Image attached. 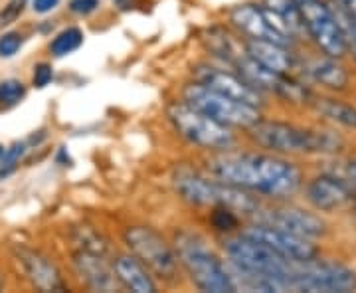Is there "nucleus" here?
I'll use <instances>...</instances> for the list:
<instances>
[{"label": "nucleus", "mask_w": 356, "mask_h": 293, "mask_svg": "<svg viewBox=\"0 0 356 293\" xmlns=\"http://www.w3.org/2000/svg\"><path fill=\"white\" fill-rule=\"evenodd\" d=\"M194 81L218 93L234 97L238 102L254 105L259 109L264 107V93L255 90L254 86H250L238 72H229V70L210 64H198L194 68Z\"/></svg>", "instance_id": "nucleus-14"}, {"label": "nucleus", "mask_w": 356, "mask_h": 293, "mask_svg": "<svg viewBox=\"0 0 356 293\" xmlns=\"http://www.w3.org/2000/svg\"><path fill=\"white\" fill-rule=\"evenodd\" d=\"M224 252L228 255V262H232L234 266L252 269L257 274H266L269 278L281 281L285 292H293L291 278L297 262H291L277 252H273L266 244L257 242L240 232L238 236H229L224 240Z\"/></svg>", "instance_id": "nucleus-6"}, {"label": "nucleus", "mask_w": 356, "mask_h": 293, "mask_svg": "<svg viewBox=\"0 0 356 293\" xmlns=\"http://www.w3.org/2000/svg\"><path fill=\"white\" fill-rule=\"evenodd\" d=\"M166 117L184 141L206 151H229L236 147V135L228 125L202 113L186 102L172 103L166 109Z\"/></svg>", "instance_id": "nucleus-5"}, {"label": "nucleus", "mask_w": 356, "mask_h": 293, "mask_svg": "<svg viewBox=\"0 0 356 293\" xmlns=\"http://www.w3.org/2000/svg\"><path fill=\"white\" fill-rule=\"evenodd\" d=\"M76 244L79 246V250H89V252H95V254H107L109 250V244L103 238L102 232H97L91 226H81L76 228Z\"/></svg>", "instance_id": "nucleus-26"}, {"label": "nucleus", "mask_w": 356, "mask_h": 293, "mask_svg": "<svg viewBox=\"0 0 356 293\" xmlns=\"http://www.w3.org/2000/svg\"><path fill=\"white\" fill-rule=\"evenodd\" d=\"M26 95V88L22 81L18 79H6V81H0V103L10 107L16 105L18 102H22Z\"/></svg>", "instance_id": "nucleus-29"}, {"label": "nucleus", "mask_w": 356, "mask_h": 293, "mask_svg": "<svg viewBox=\"0 0 356 293\" xmlns=\"http://www.w3.org/2000/svg\"><path fill=\"white\" fill-rule=\"evenodd\" d=\"M81 44H83V32L76 26H72V28L62 30L56 38L51 40L50 52L56 58H64L67 54L76 52Z\"/></svg>", "instance_id": "nucleus-25"}, {"label": "nucleus", "mask_w": 356, "mask_h": 293, "mask_svg": "<svg viewBox=\"0 0 356 293\" xmlns=\"http://www.w3.org/2000/svg\"><path fill=\"white\" fill-rule=\"evenodd\" d=\"M303 72L313 81H317L318 86L329 90L341 91L348 86V72L344 70V65L339 62V58H332L327 54H321L317 58L309 60L303 65Z\"/></svg>", "instance_id": "nucleus-20"}, {"label": "nucleus", "mask_w": 356, "mask_h": 293, "mask_svg": "<svg viewBox=\"0 0 356 293\" xmlns=\"http://www.w3.org/2000/svg\"><path fill=\"white\" fill-rule=\"evenodd\" d=\"M293 292L350 293L356 290V271L334 260L297 262L291 278Z\"/></svg>", "instance_id": "nucleus-9"}, {"label": "nucleus", "mask_w": 356, "mask_h": 293, "mask_svg": "<svg viewBox=\"0 0 356 293\" xmlns=\"http://www.w3.org/2000/svg\"><path fill=\"white\" fill-rule=\"evenodd\" d=\"M74 268L81 281H86V285L93 292H115L121 287L115 276L113 264H109L103 254L77 250L74 254Z\"/></svg>", "instance_id": "nucleus-17"}, {"label": "nucleus", "mask_w": 356, "mask_h": 293, "mask_svg": "<svg viewBox=\"0 0 356 293\" xmlns=\"http://www.w3.org/2000/svg\"><path fill=\"white\" fill-rule=\"evenodd\" d=\"M14 255L26 278L34 287H38L40 292H64V278L48 255L32 248H24V246L16 248Z\"/></svg>", "instance_id": "nucleus-15"}, {"label": "nucleus", "mask_w": 356, "mask_h": 293, "mask_svg": "<svg viewBox=\"0 0 356 293\" xmlns=\"http://www.w3.org/2000/svg\"><path fill=\"white\" fill-rule=\"evenodd\" d=\"M353 196L355 192L346 184L325 173L309 180L305 187L307 203L318 212H332L337 208H343L344 204L353 200Z\"/></svg>", "instance_id": "nucleus-18"}, {"label": "nucleus", "mask_w": 356, "mask_h": 293, "mask_svg": "<svg viewBox=\"0 0 356 293\" xmlns=\"http://www.w3.org/2000/svg\"><path fill=\"white\" fill-rule=\"evenodd\" d=\"M321 173L331 175L337 180H341L353 192H356V159L350 157H334L331 161H327Z\"/></svg>", "instance_id": "nucleus-24"}, {"label": "nucleus", "mask_w": 356, "mask_h": 293, "mask_svg": "<svg viewBox=\"0 0 356 293\" xmlns=\"http://www.w3.org/2000/svg\"><path fill=\"white\" fill-rule=\"evenodd\" d=\"M2 285H4V281L0 280V290H2Z\"/></svg>", "instance_id": "nucleus-38"}, {"label": "nucleus", "mask_w": 356, "mask_h": 293, "mask_svg": "<svg viewBox=\"0 0 356 293\" xmlns=\"http://www.w3.org/2000/svg\"><path fill=\"white\" fill-rule=\"evenodd\" d=\"M353 200H356V192H355V196H353Z\"/></svg>", "instance_id": "nucleus-39"}, {"label": "nucleus", "mask_w": 356, "mask_h": 293, "mask_svg": "<svg viewBox=\"0 0 356 293\" xmlns=\"http://www.w3.org/2000/svg\"><path fill=\"white\" fill-rule=\"evenodd\" d=\"M295 2L301 14L305 34L315 42L318 52L341 60L346 54V44L334 8H331L325 0H295Z\"/></svg>", "instance_id": "nucleus-10"}, {"label": "nucleus", "mask_w": 356, "mask_h": 293, "mask_svg": "<svg viewBox=\"0 0 356 293\" xmlns=\"http://www.w3.org/2000/svg\"><path fill=\"white\" fill-rule=\"evenodd\" d=\"M182 100L228 127L250 129L261 119L259 107L238 102L224 93H218L198 81H192L184 88Z\"/></svg>", "instance_id": "nucleus-8"}, {"label": "nucleus", "mask_w": 356, "mask_h": 293, "mask_svg": "<svg viewBox=\"0 0 356 293\" xmlns=\"http://www.w3.org/2000/svg\"><path fill=\"white\" fill-rule=\"evenodd\" d=\"M243 46L254 60H257L259 64L266 65L267 70H271L275 74L297 77V72L303 70V65L299 64L297 56L293 54L289 46L269 42V40L254 38H243Z\"/></svg>", "instance_id": "nucleus-16"}, {"label": "nucleus", "mask_w": 356, "mask_h": 293, "mask_svg": "<svg viewBox=\"0 0 356 293\" xmlns=\"http://www.w3.org/2000/svg\"><path fill=\"white\" fill-rule=\"evenodd\" d=\"M175 250L180 266L200 292L236 293L226 264L206 246L202 236L180 230L175 234Z\"/></svg>", "instance_id": "nucleus-3"}, {"label": "nucleus", "mask_w": 356, "mask_h": 293, "mask_svg": "<svg viewBox=\"0 0 356 293\" xmlns=\"http://www.w3.org/2000/svg\"><path fill=\"white\" fill-rule=\"evenodd\" d=\"M212 214H210V224L218 230V232H234V230L240 226V218H238V210L224 206V204H218L212 206Z\"/></svg>", "instance_id": "nucleus-27"}, {"label": "nucleus", "mask_w": 356, "mask_h": 293, "mask_svg": "<svg viewBox=\"0 0 356 293\" xmlns=\"http://www.w3.org/2000/svg\"><path fill=\"white\" fill-rule=\"evenodd\" d=\"M2 155H4V147L0 145V159H2Z\"/></svg>", "instance_id": "nucleus-37"}, {"label": "nucleus", "mask_w": 356, "mask_h": 293, "mask_svg": "<svg viewBox=\"0 0 356 293\" xmlns=\"http://www.w3.org/2000/svg\"><path fill=\"white\" fill-rule=\"evenodd\" d=\"M242 234L254 238L257 242L266 244L267 248H271L273 252H277L291 262H307V260H313L318 255V248L311 242V238L293 234L289 230L277 228L273 224L254 222L252 226L243 228Z\"/></svg>", "instance_id": "nucleus-13"}, {"label": "nucleus", "mask_w": 356, "mask_h": 293, "mask_svg": "<svg viewBox=\"0 0 356 293\" xmlns=\"http://www.w3.org/2000/svg\"><path fill=\"white\" fill-rule=\"evenodd\" d=\"M172 184H175V191L178 192V196L188 204H194V206L224 204V206H229L242 214H252L259 206L252 192H245L242 189L232 187V184H226L222 180L214 179L212 175L208 179L191 166H177V171L172 175Z\"/></svg>", "instance_id": "nucleus-4"}, {"label": "nucleus", "mask_w": 356, "mask_h": 293, "mask_svg": "<svg viewBox=\"0 0 356 293\" xmlns=\"http://www.w3.org/2000/svg\"><path fill=\"white\" fill-rule=\"evenodd\" d=\"M334 14H337V20H339V24H341V30H343L346 50L350 52L356 60V16L355 14L346 13V10L341 8L339 4H337V8H334Z\"/></svg>", "instance_id": "nucleus-28"}, {"label": "nucleus", "mask_w": 356, "mask_h": 293, "mask_svg": "<svg viewBox=\"0 0 356 293\" xmlns=\"http://www.w3.org/2000/svg\"><path fill=\"white\" fill-rule=\"evenodd\" d=\"M269 13H273L280 18L283 24L289 28L293 36H299L301 32H305L303 22H301V14L297 8L295 0H264L261 2Z\"/></svg>", "instance_id": "nucleus-23"}, {"label": "nucleus", "mask_w": 356, "mask_h": 293, "mask_svg": "<svg viewBox=\"0 0 356 293\" xmlns=\"http://www.w3.org/2000/svg\"><path fill=\"white\" fill-rule=\"evenodd\" d=\"M60 6V0H32V10L38 14H48Z\"/></svg>", "instance_id": "nucleus-35"}, {"label": "nucleus", "mask_w": 356, "mask_h": 293, "mask_svg": "<svg viewBox=\"0 0 356 293\" xmlns=\"http://www.w3.org/2000/svg\"><path fill=\"white\" fill-rule=\"evenodd\" d=\"M334 4H339L346 13L355 14L356 16V0H334Z\"/></svg>", "instance_id": "nucleus-36"}, {"label": "nucleus", "mask_w": 356, "mask_h": 293, "mask_svg": "<svg viewBox=\"0 0 356 293\" xmlns=\"http://www.w3.org/2000/svg\"><path fill=\"white\" fill-rule=\"evenodd\" d=\"M22 46V36L18 32H6L0 38V58H13Z\"/></svg>", "instance_id": "nucleus-32"}, {"label": "nucleus", "mask_w": 356, "mask_h": 293, "mask_svg": "<svg viewBox=\"0 0 356 293\" xmlns=\"http://www.w3.org/2000/svg\"><path fill=\"white\" fill-rule=\"evenodd\" d=\"M26 4H28V0H10V2L0 10V28L16 22V20L20 18V14L24 13Z\"/></svg>", "instance_id": "nucleus-31"}, {"label": "nucleus", "mask_w": 356, "mask_h": 293, "mask_svg": "<svg viewBox=\"0 0 356 293\" xmlns=\"http://www.w3.org/2000/svg\"><path fill=\"white\" fill-rule=\"evenodd\" d=\"M204 46L206 50L210 52L214 58H218L220 62L232 65L243 52H245V46H243V40H236V36H232L226 28L222 26H212L204 32L202 36Z\"/></svg>", "instance_id": "nucleus-21"}, {"label": "nucleus", "mask_w": 356, "mask_h": 293, "mask_svg": "<svg viewBox=\"0 0 356 293\" xmlns=\"http://www.w3.org/2000/svg\"><path fill=\"white\" fill-rule=\"evenodd\" d=\"M113 269L121 287L135 293H154L156 283H154L151 271L145 268V264L139 258L133 254H121L115 258Z\"/></svg>", "instance_id": "nucleus-19"}, {"label": "nucleus", "mask_w": 356, "mask_h": 293, "mask_svg": "<svg viewBox=\"0 0 356 293\" xmlns=\"http://www.w3.org/2000/svg\"><path fill=\"white\" fill-rule=\"evenodd\" d=\"M206 168L214 179L273 200L291 198L303 189L301 168L275 153L218 151L206 161Z\"/></svg>", "instance_id": "nucleus-1"}, {"label": "nucleus", "mask_w": 356, "mask_h": 293, "mask_svg": "<svg viewBox=\"0 0 356 293\" xmlns=\"http://www.w3.org/2000/svg\"><path fill=\"white\" fill-rule=\"evenodd\" d=\"M250 216H254V222L273 224L277 228L289 230L293 234L305 236L311 240L327 234V222L323 218L315 212H309L305 208L291 206V204L289 206L287 204H273L267 208L257 206Z\"/></svg>", "instance_id": "nucleus-12"}, {"label": "nucleus", "mask_w": 356, "mask_h": 293, "mask_svg": "<svg viewBox=\"0 0 356 293\" xmlns=\"http://www.w3.org/2000/svg\"><path fill=\"white\" fill-rule=\"evenodd\" d=\"M129 252L139 258L153 276L165 281L177 280L178 255L175 244H170L159 230L151 226H129L123 232Z\"/></svg>", "instance_id": "nucleus-7"}, {"label": "nucleus", "mask_w": 356, "mask_h": 293, "mask_svg": "<svg viewBox=\"0 0 356 293\" xmlns=\"http://www.w3.org/2000/svg\"><path fill=\"white\" fill-rule=\"evenodd\" d=\"M97 8H99V0H72V4H70V10L81 14V16L95 13Z\"/></svg>", "instance_id": "nucleus-34"}, {"label": "nucleus", "mask_w": 356, "mask_h": 293, "mask_svg": "<svg viewBox=\"0 0 356 293\" xmlns=\"http://www.w3.org/2000/svg\"><path fill=\"white\" fill-rule=\"evenodd\" d=\"M26 153V143H14L10 149H6L2 159H0V179L8 177L10 173H14V168L18 166L22 155Z\"/></svg>", "instance_id": "nucleus-30"}, {"label": "nucleus", "mask_w": 356, "mask_h": 293, "mask_svg": "<svg viewBox=\"0 0 356 293\" xmlns=\"http://www.w3.org/2000/svg\"><path fill=\"white\" fill-rule=\"evenodd\" d=\"M229 24L234 26L243 38L254 40H269L277 42L283 46H293V36L289 28L281 22L273 13H269L264 4L255 2H243L234 6L228 14Z\"/></svg>", "instance_id": "nucleus-11"}, {"label": "nucleus", "mask_w": 356, "mask_h": 293, "mask_svg": "<svg viewBox=\"0 0 356 293\" xmlns=\"http://www.w3.org/2000/svg\"><path fill=\"white\" fill-rule=\"evenodd\" d=\"M309 105L317 111L321 117L329 119L337 125H343L346 129H356V107L341 100H332V97H311Z\"/></svg>", "instance_id": "nucleus-22"}, {"label": "nucleus", "mask_w": 356, "mask_h": 293, "mask_svg": "<svg viewBox=\"0 0 356 293\" xmlns=\"http://www.w3.org/2000/svg\"><path fill=\"white\" fill-rule=\"evenodd\" d=\"M248 133L257 147L275 155H337L344 147L343 137L327 129L297 127L264 117Z\"/></svg>", "instance_id": "nucleus-2"}, {"label": "nucleus", "mask_w": 356, "mask_h": 293, "mask_svg": "<svg viewBox=\"0 0 356 293\" xmlns=\"http://www.w3.org/2000/svg\"><path fill=\"white\" fill-rule=\"evenodd\" d=\"M51 77H54V70H51L50 64H38L34 68V77H32V84H34V88H46L48 84L51 81Z\"/></svg>", "instance_id": "nucleus-33"}]
</instances>
